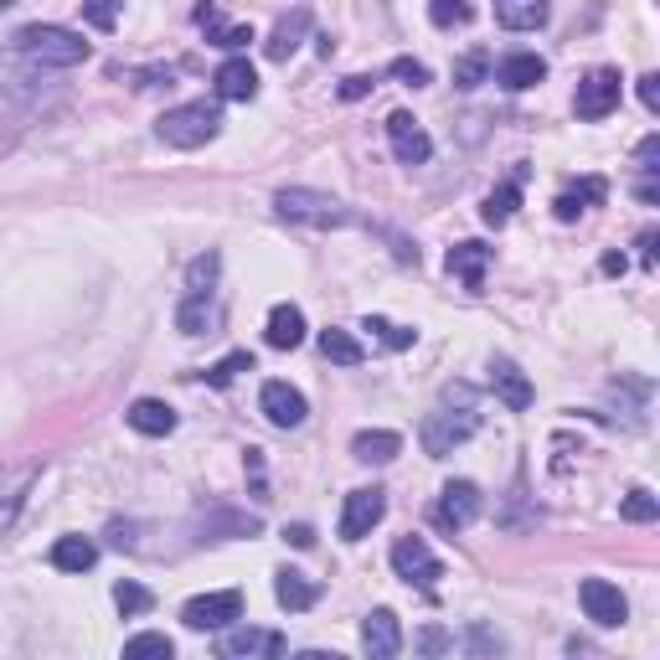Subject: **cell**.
<instances>
[{
	"instance_id": "47",
	"label": "cell",
	"mask_w": 660,
	"mask_h": 660,
	"mask_svg": "<svg viewBox=\"0 0 660 660\" xmlns=\"http://www.w3.org/2000/svg\"><path fill=\"white\" fill-rule=\"evenodd\" d=\"M640 103L650 109V114H660V78L656 73H645L640 78Z\"/></svg>"
},
{
	"instance_id": "31",
	"label": "cell",
	"mask_w": 660,
	"mask_h": 660,
	"mask_svg": "<svg viewBox=\"0 0 660 660\" xmlns=\"http://www.w3.org/2000/svg\"><path fill=\"white\" fill-rule=\"evenodd\" d=\"M320 351H326V362H335V367H362V356H367L351 330H320Z\"/></svg>"
},
{
	"instance_id": "52",
	"label": "cell",
	"mask_w": 660,
	"mask_h": 660,
	"mask_svg": "<svg viewBox=\"0 0 660 660\" xmlns=\"http://www.w3.org/2000/svg\"><path fill=\"white\" fill-rule=\"evenodd\" d=\"M109 542H114V547H139V542H135V526L109 522Z\"/></svg>"
},
{
	"instance_id": "30",
	"label": "cell",
	"mask_w": 660,
	"mask_h": 660,
	"mask_svg": "<svg viewBox=\"0 0 660 660\" xmlns=\"http://www.w3.org/2000/svg\"><path fill=\"white\" fill-rule=\"evenodd\" d=\"M516 201H522V171L511 175L505 186H496V192L486 196V207H480L486 228H505V222H511V212H516Z\"/></svg>"
},
{
	"instance_id": "42",
	"label": "cell",
	"mask_w": 660,
	"mask_h": 660,
	"mask_svg": "<svg viewBox=\"0 0 660 660\" xmlns=\"http://www.w3.org/2000/svg\"><path fill=\"white\" fill-rule=\"evenodd\" d=\"M192 16H196V26H201V32H207V37H222V26H228V21H222V11H217V5H212V0H201V5H196V11H192Z\"/></svg>"
},
{
	"instance_id": "46",
	"label": "cell",
	"mask_w": 660,
	"mask_h": 660,
	"mask_svg": "<svg viewBox=\"0 0 660 660\" xmlns=\"http://www.w3.org/2000/svg\"><path fill=\"white\" fill-rule=\"evenodd\" d=\"M469 645H475V650H496V656L505 650V640H501V635H490L486 624H475V630H469Z\"/></svg>"
},
{
	"instance_id": "15",
	"label": "cell",
	"mask_w": 660,
	"mask_h": 660,
	"mask_svg": "<svg viewBox=\"0 0 660 660\" xmlns=\"http://www.w3.org/2000/svg\"><path fill=\"white\" fill-rule=\"evenodd\" d=\"M196 531L201 542H233V537H258V516L248 511H228V505H212L196 516Z\"/></svg>"
},
{
	"instance_id": "26",
	"label": "cell",
	"mask_w": 660,
	"mask_h": 660,
	"mask_svg": "<svg viewBox=\"0 0 660 660\" xmlns=\"http://www.w3.org/2000/svg\"><path fill=\"white\" fill-rule=\"evenodd\" d=\"M351 454H356L362 465H388V460L403 454V439H398L392 428H367V433L351 439Z\"/></svg>"
},
{
	"instance_id": "37",
	"label": "cell",
	"mask_w": 660,
	"mask_h": 660,
	"mask_svg": "<svg viewBox=\"0 0 660 660\" xmlns=\"http://www.w3.org/2000/svg\"><path fill=\"white\" fill-rule=\"evenodd\" d=\"M217 269H222V258H217V253H201V258H192V269H186V294H212Z\"/></svg>"
},
{
	"instance_id": "50",
	"label": "cell",
	"mask_w": 660,
	"mask_h": 660,
	"mask_svg": "<svg viewBox=\"0 0 660 660\" xmlns=\"http://www.w3.org/2000/svg\"><path fill=\"white\" fill-rule=\"evenodd\" d=\"M656 243H660V233H656V228H645V233H640V264H645V269H656Z\"/></svg>"
},
{
	"instance_id": "44",
	"label": "cell",
	"mask_w": 660,
	"mask_h": 660,
	"mask_svg": "<svg viewBox=\"0 0 660 660\" xmlns=\"http://www.w3.org/2000/svg\"><path fill=\"white\" fill-rule=\"evenodd\" d=\"M635 160H640V175H656L660 171V166H656V160H660V135H645L640 150H635Z\"/></svg>"
},
{
	"instance_id": "7",
	"label": "cell",
	"mask_w": 660,
	"mask_h": 660,
	"mask_svg": "<svg viewBox=\"0 0 660 660\" xmlns=\"http://www.w3.org/2000/svg\"><path fill=\"white\" fill-rule=\"evenodd\" d=\"M233 620H243V594L237 588H222V594H196L186 609H181V624L186 630H228Z\"/></svg>"
},
{
	"instance_id": "51",
	"label": "cell",
	"mask_w": 660,
	"mask_h": 660,
	"mask_svg": "<svg viewBox=\"0 0 660 660\" xmlns=\"http://www.w3.org/2000/svg\"><path fill=\"white\" fill-rule=\"evenodd\" d=\"M371 94V78H346L341 83V98H346V103H356V98H367Z\"/></svg>"
},
{
	"instance_id": "38",
	"label": "cell",
	"mask_w": 660,
	"mask_h": 660,
	"mask_svg": "<svg viewBox=\"0 0 660 660\" xmlns=\"http://www.w3.org/2000/svg\"><path fill=\"white\" fill-rule=\"evenodd\" d=\"M469 16H475V5L469 0H428V21L433 26H469Z\"/></svg>"
},
{
	"instance_id": "5",
	"label": "cell",
	"mask_w": 660,
	"mask_h": 660,
	"mask_svg": "<svg viewBox=\"0 0 660 660\" xmlns=\"http://www.w3.org/2000/svg\"><path fill=\"white\" fill-rule=\"evenodd\" d=\"M392 567H398V578L413 583V588H424V594H433L439 578H444V563L428 552L424 537H398V547H392Z\"/></svg>"
},
{
	"instance_id": "22",
	"label": "cell",
	"mask_w": 660,
	"mask_h": 660,
	"mask_svg": "<svg viewBox=\"0 0 660 660\" xmlns=\"http://www.w3.org/2000/svg\"><path fill=\"white\" fill-rule=\"evenodd\" d=\"M273 599H279V609H290V614H305V609H315L320 588H315L305 573H294V567H279V573H273Z\"/></svg>"
},
{
	"instance_id": "34",
	"label": "cell",
	"mask_w": 660,
	"mask_h": 660,
	"mask_svg": "<svg viewBox=\"0 0 660 660\" xmlns=\"http://www.w3.org/2000/svg\"><path fill=\"white\" fill-rule=\"evenodd\" d=\"M175 656V640L171 635H135V640H124V660H171Z\"/></svg>"
},
{
	"instance_id": "23",
	"label": "cell",
	"mask_w": 660,
	"mask_h": 660,
	"mask_svg": "<svg viewBox=\"0 0 660 660\" xmlns=\"http://www.w3.org/2000/svg\"><path fill=\"white\" fill-rule=\"evenodd\" d=\"M264 341H269L273 351H294L305 341V310H300V305H273L269 326H264Z\"/></svg>"
},
{
	"instance_id": "19",
	"label": "cell",
	"mask_w": 660,
	"mask_h": 660,
	"mask_svg": "<svg viewBox=\"0 0 660 660\" xmlns=\"http://www.w3.org/2000/svg\"><path fill=\"white\" fill-rule=\"evenodd\" d=\"M310 37V11L305 5H294L290 16H279V26H273V37L264 41V52H269L273 62H284V58H294L300 52V41Z\"/></svg>"
},
{
	"instance_id": "14",
	"label": "cell",
	"mask_w": 660,
	"mask_h": 660,
	"mask_svg": "<svg viewBox=\"0 0 660 660\" xmlns=\"http://www.w3.org/2000/svg\"><path fill=\"white\" fill-rule=\"evenodd\" d=\"M362 650L371 660H392L403 650V624H398L392 609H371L367 620H362Z\"/></svg>"
},
{
	"instance_id": "32",
	"label": "cell",
	"mask_w": 660,
	"mask_h": 660,
	"mask_svg": "<svg viewBox=\"0 0 660 660\" xmlns=\"http://www.w3.org/2000/svg\"><path fill=\"white\" fill-rule=\"evenodd\" d=\"M114 603H119L124 620H135V614H150V609H156V594H150L145 583L124 578V583H114Z\"/></svg>"
},
{
	"instance_id": "40",
	"label": "cell",
	"mask_w": 660,
	"mask_h": 660,
	"mask_svg": "<svg viewBox=\"0 0 660 660\" xmlns=\"http://www.w3.org/2000/svg\"><path fill=\"white\" fill-rule=\"evenodd\" d=\"M119 11H124V0H88V5H83V21H88L94 32H114Z\"/></svg>"
},
{
	"instance_id": "17",
	"label": "cell",
	"mask_w": 660,
	"mask_h": 660,
	"mask_svg": "<svg viewBox=\"0 0 660 660\" xmlns=\"http://www.w3.org/2000/svg\"><path fill=\"white\" fill-rule=\"evenodd\" d=\"M547 78V62L537 52H511V58L496 62V83H501L505 94H526V88H537Z\"/></svg>"
},
{
	"instance_id": "35",
	"label": "cell",
	"mask_w": 660,
	"mask_h": 660,
	"mask_svg": "<svg viewBox=\"0 0 660 660\" xmlns=\"http://www.w3.org/2000/svg\"><path fill=\"white\" fill-rule=\"evenodd\" d=\"M362 330H371V335H377V341H382L388 351H408L413 341H418V330L392 326V320H382V315H367V320H362Z\"/></svg>"
},
{
	"instance_id": "28",
	"label": "cell",
	"mask_w": 660,
	"mask_h": 660,
	"mask_svg": "<svg viewBox=\"0 0 660 660\" xmlns=\"http://www.w3.org/2000/svg\"><path fill=\"white\" fill-rule=\"evenodd\" d=\"M94 563H98V542H88V537H58L52 542V567L58 573H88Z\"/></svg>"
},
{
	"instance_id": "29",
	"label": "cell",
	"mask_w": 660,
	"mask_h": 660,
	"mask_svg": "<svg viewBox=\"0 0 660 660\" xmlns=\"http://www.w3.org/2000/svg\"><path fill=\"white\" fill-rule=\"evenodd\" d=\"M217 320H222V310H217L212 294H186L181 310H175V326L186 330V335H201V330H212Z\"/></svg>"
},
{
	"instance_id": "12",
	"label": "cell",
	"mask_w": 660,
	"mask_h": 660,
	"mask_svg": "<svg viewBox=\"0 0 660 660\" xmlns=\"http://www.w3.org/2000/svg\"><path fill=\"white\" fill-rule=\"evenodd\" d=\"M258 408H264V418H269L273 428H300L305 418H310L305 392L290 388V382H264V392H258Z\"/></svg>"
},
{
	"instance_id": "4",
	"label": "cell",
	"mask_w": 660,
	"mask_h": 660,
	"mask_svg": "<svg viewBox=\"0 0 660 660\" xmlns=\"http://www.w3.org/2000/svg\"><path fill=\"white\" fill-rule=\"evenodd\" d=\"M480 428V418H475V408H439V413H428L424 428H418V439H424V449L433 454V460H444V454H454V449L465 444L469 433Z\"/></svg>"
},
{
	"instance_id": "8",
	"label": "cell",
	"mask_w": 660,
	"mask_h": 660,
	"mask_svg": "<svg viewBox=\"0 0 660 660\" xmlns=\"http://www.w3.org/2000/svg\"><path fill=\"white\" fill-rule=\"evenodd\" d=\"M578 603L599 630H620V624L630 620V599L620 594V583H609V578H583L578 583Z\"/></svg>"
},
{
	"instance_id": "21",
	"label": "cell",
	"mask_w": 660,
	"mask_h": 660,
	"mask_svg": "<svg viewBox=\"0 0 660 660\" xmlns=\"http://www.w3.org/2000/svg\"><path fill=\"white\" fill-rule=\"evenodd\" d=\"M486 269H490L486 243H454V248H449V273H454L465 290H480V284H486Z\"/></svg>"
},
{
	"instance_id": "11",
	"label": "cell",
	"mask_w": 660,
	"mask_h": 660,
	"mask_svg": "<svg viewBox=\"0 0 660 660\" xmlns=\"http://www.w3.org/2000/svg\"><path fill=\"white\" fill-rule=\"evenodd\" d=\"M382 516H388V490H377V486L351 490L346 505H341V537H346V542H362Z\"/></svg>"
},
{
	"instance_id": "43",
	"label": "cell",
	"mask_w": 660,
	"mask_h": 660,
	"mask_svg": "<svg viewBox=\"0 0 660 660\" xmlns=\"http://www.w3.org/2000/svg\"><path fill=\"white\" fill-rule=\"evenodd\" d=\"M248 480H253V501H269V486H264V449H248Z\"/></svg>"
},
{
	"instance_id": "3",
	"label": "cell",
	"mask_w": 660,
	"mask_h": 660,
	"mask_svg": "<svg viewBox=\"0 0 660 660\" xmlns=\"http://www.w3.org/2000/svg\"><path fill=\"white\" fill-rule=\"evenodd\" d=\"M273 212L284 217V222H300V228H346L351 222V207L346 201H335L326 192H310V186H284V192L273 196Z\"/></svg>"
},
{
	"instance_id": "45",
	"label": "cell",
	"mask_w": 660,
	"mask_h": 660,
	"mask_svg": "<svg viewBox=\"0 0 660 660\" xmlns=\"http://www.w3.org/2000/svg\"><path fill=\"white\" fill-rule=\"evenodd\" d=\"M253 41V26H222V37L212 41V47H228V52H243Z\"/></svg>"
},
{
	"instance_id": "41",
	"label": "cell",
	"mask_w": 660,
	"mask_h": 660,
	"mask_svg": "<svg viewBox=\"0 0 660 660\" xmlns=\"http://www.w3.org/2000/svg\"><path fill=\"white\" fill-rule=\"evenodd\" d=\"M388 78L408 83V88H424V83H428V68H424V62H413V58H392V62H388Z\"/></svg>"
},
{
	"instance_id": "54",
	"label": "cell",
	"mask_w": 660,
	"mask_h": 660,
	"mask_svg": "<svg viewBox=\"0 0 660 660\" xmlns=\"http://www.w3.org/2000/svg\"><path fill=\"white\" fill-rule=\"evenodd\" d=\"M630 269V258L624 253H603V273H624Z\"/></svg>"
},
{
	"instance_id": "25",
	"label": "cell",
	"mask_w": 660,
	"mask_h": 660,
	"mask_svg": "<svg viewBox=\"0 0 660 660\" xmlns=\"http://www.w3.org/2000/svg\"><path fill=\"white\" fill-rule=\"evenodd\" d=\"M547 16H552L547 0H496V21L505 32H537V26H547Z\"/></svg>"
},
{
	"instance_id": "16",
	"label": "cell",
	"mask_w": 660,
	"mask_h": 660,
	"mask_svg": "<svg viewBox=\"0 0 660 660\" xmlns=\"http://www.w3.org/2000/svg\"><path fill=\"white\" fill-rule=\"evenodd\" d=\"M490 388H496V398H501L511 413L531 408V382H526V371L516 367L511 356H496V362H490Z\"/></svg>"
},
{
	"instance_id": "39",
	"label": "cell",
	"mask_w": 660,
	"mask_h": 660,
	"mask_svg": "<svg viewBox=\"0 0 660 660\" xmlns=\"http://www.w3.org/2000/svg\"><path fill=\"white\" fill-rule=\"evenodd\" d=\"M620 516H624V522H656V516H660V501H656V496H650V490H630V496H624V501H620Z\"/></svg>"
},
{
	"instance_id": "55",
	"label": "cell",
	"mask_w": 660,
	"mask_h": 660,
	"mask_svg": "<svg viewBox=\"0 0 660 660\" xmlns=\"http://www.w3.org/2000/svg\"><path fill=\"white\" fill-rule=\"evenodd\" d=\"M5 5H16V0H0V11H5Z\"/></svg>"
},
{
	"instance_id": "6",
	"label": "cell",
	"mask_w": 660,
	"mask_h": 660,
	"mask_svg": "<svg viewBox=\"0 0 660 660\" xmlns=\"http://www.w3.org/2000/svg\"><path fill=\"white\" fill-rule=\"evenodd\" d=\"M290 645H284V635L279 630H253V624H228L222 630V640H217V656L222 660H273L284 656Z\"/></svg>"
},
{
	"instance_id": "53",
	"label": "cell",
	"mask_w": 660,
	"mask_h": 660,
	"mask_svg": "<svg viewBox=\"0 0 660 660\" xmlns=\"http://www.w3.org/2000/svg\"><path fill=\"white\" fill-rule=\"evenodd\" d=\"M284 542H294V547H315V531L305 522L300 526H284Z\"/></svg>"
},
{
	"instance_id": "13",
	"label": "cell",
	"mask_w": 660,
	"mask_h": 660,
	"mask_svg": "<svg viewBox=\"0 0 660 660\" xmlns=\"http://www.w3.org/2000/svg\"><path fill=\"white\" fill-rule=\"evenodd\" d=\"M388 139H392V156H398V166H428V156H433V139L424 135V124L413 114H388Z\"/></svg>"
},
{
	"instance_id": "1",
	"label": "cell",
	"mask_w": 660,
	"mask_h": 660,
	"mask_svg": "<svg viewBox=\"0 0 660 660\" xmlns=\"http://www.w3.org/2000/svg\"><path fill=\"white\" fill-rule=\"evenodd\" d=\"M16 52L26 62H37V68H78V62L94 58V47L83 41V32H73V26H47V21L21 26Z\"/></svg>"
},
{
	"instance_id": "20",
	"label": "cell",
	"mask_w": 660,
	"mask_h": 660,
	"mask_svg": "<svg viewBox=\"0 0 660 660\" xmlns=\"http://www.w3.org/2000/svg\"><path fill=\"white\" fill-rule=\"evenodd\" d=\"M124 424L135 428V433H145V439H166V433L175 428V408L171 403H160V398H139V403H130Z\"/></svg>"
},
{
	"instance_id": "33",
	"label": "cell",
	"mask_w": 660,
	"mask_h": 660,
	"mask_svg": "<svg viewBox=\"0 0 660 660\" xmlns=\"http://www.w3.org/2000/svg\"><path fill=\"white\" fill-rule=\"evenodd\" d=\"M490 78V52L486 47H475V52H465V58L454 62V88H480V83Z\"/></svg>"
},
{
	"instance_id": "18",
	"label": "cell",
	"mask_w": 660,
	"mask_h": 660,
	"mask_svg": "<svg viewBox=\"0 0 660 660\" xmlns=\"http://www.w3.org/2000/svg\"><path fill=\"white\" fill-rule=\"evenodd\" d=\"M212 88H217V98H228V103H248V98L258 94V73H253L248 58H228L217 68Z\"/></svg>"
},
{
	"instance_id": "24",
	"label": "cell",
	"mask_w": 660,
	"mask_h": 660,
	"mask_svg": "<svg viewBox=\"0 0 660 660\" xmlns=\"http://www.w3.org/2000/svg\"><path fill=\"white\" fill-rule=\"evenodd\" d=\"M37 486V469L32 465H21V469H11L5 480H0V537L11 531V522L21 516V505H26V490Z\"/></svg>"
},
{
	"instance_id": "9",
	"label": "cell",
	"mask_w": 660,
	"mask_h": 660,
	"mask_svg": "<svg viewBox=\"0 0 660 660\" xmlns=\"http://www.w3.org/2000/svg\"><path fill=\"white\" fill-rule=\"evenodd\" d=\"M620 94H624V83L614 68H594L588 78L578 83V94H573V109H578V119H609L614 109H620Z\"/></svg>"
},
{
	"instance_id": "48",
	"label": "cell",
	"mask_w": 660,
	"mask_h": 660,
	"mask_svg": "<svg viewBox=\"0 0 660 660\" xmlns=\"http://www.w3.org/2000/svg\"><path fill=\"white\" fill-rule=\"evenodd\" d=\"M171 78H175V68H145V73H135V88H156V83L171 88Z\"/></svg>"
},
{
	"instance_id": "27",
	"label": "cell",
	"mask_w": 660,
	"mask_h": 660,
	"mask_svg": "<svg viewBox=\"0 0 660 660\" xmlns=\"http://www.w3.org/2000/svg\"><path fill=\"white\" fill-rule=\"evenodd\" d=\"M603 196H609V186H603V175H583V181L573 186V192H563L558 201H552V217H558V222H573V217L588 212V207H594V201H603Z\"/></svg>"
},
{
	"instance_id": "49",
	"label": "cell",
	"mask_w": 660,
	"mask_h": 660,
	"mask_svg": "<svg viewBox=\"0 0 660 660\" xmlns=\"http://www.w3.org/2000/svg\"><path fill=\"white\" fill-rule=\"evenodd\" d=\"M418 645H424L428 656H439V650H449V645H454V640H449L444 630H424V635H418Z\"/></svg>"
},
{
	"instance_id": "2",
	"label": "cell",
	"mask_w": 660,
	"mask_h": 660,
	"mask_svg": "<svg viewBox=\"0 0 660 660\" xmlns=\"http://www.w3.org/2000/svg\"><path fill=\"white\" fill-rule=\"evenodd\" d=\"M156 135L171 145V150H201L207 139L222 135V109L196 98V103H181V109H166L156 124Z\"/></svg>"
},
{
	"instance_id": "36",
	"label": "cell",
	"mask_w": 660,
	"mask_h": 660,
	"mask_svg": "<svg viewBox=\"0 0 660 660\" xmlns=\"http://www.w3.org/2000/svg\"><path fill=\"white\" fill-rule=\"evenodd\" d=\"M237 371H253V351H233V356H222V362H217V367H207L201 377H207L212 388H233Z\"/></svg>"
},
{
	"instance_id": "10",
	"label": "cell",
	"mask_w": 660,
	"mask_h": 660,
	"mask_svg": "<svg viewBox=\"0 0 660 660\" xmlns=\"http://www.w3.org/2000/svg\"><path fill=\"white\" fill-rule=\"evenodd\" d=\"M480 505H486V496H480L475 480H449V486L439 490V501H433V526L465 531V526L480 516Z\"/></svg>"
}]
</instances>
